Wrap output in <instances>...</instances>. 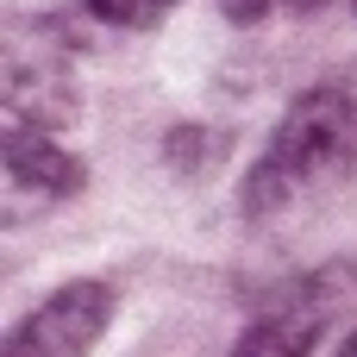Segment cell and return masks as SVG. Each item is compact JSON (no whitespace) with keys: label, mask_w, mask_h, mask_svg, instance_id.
<instances>
[{"label":"cell","mask_w":357,"mask_h":357,"mask_svg":"<svg viewBox=\"0 0 357 357\" xmlns=\"http://www.w3.org/2000/svg\"><path fill=\"white\" fill-rule=\"evenodd\" d=\"M351 163H357V107L339 82H320L301 100H289V113L276 119L251 182H245V207L276 213L295 195H307L314 182L345 176Z\"/></svg>","instance_id":"obj_1"},{"label":"cell","mask_w":357,"mask_h":357,"mask_svg":"<svg viewBox=\"0 0 357 357\" xmlns=\"http://www.w3.org/2000/svg\"><path fill=\"white\" fill-rule=\"evenodd\" d=\"M107 326H113V289L82 276V282H63L6 333V357H88L107 339Z\"/></svg>","instance_id":"obj_4"},{"label":"cell","mask_w":357,"mask_h":357,"mask_svg":"<svg viewBox=\"0 0 357 357\" xmlns=\"http://www.w3.org/2000/svg\"><path fill=\"white\" fill-rule=\"evenodd\" d=\"M351 314H357V264L351 257H333V264L282 282L276 295H264V307L238 333L232 357H307Z\"/></svg>","instance_id":"obj_2"},{"label":"cell","mask_w":357,"mask_h":357,"mask_svg":"<svg viewBox=\"0 0 357 357\" xmlns=\"http://www.w3.org/2000/svg\"><path fill=\"white\" fill-rule=\"evenodd\" d=\"M220 13H226L232 25H257V19L270 13V0H220Z\"/></svg>","instance_id":"obj_6"},{"label":"cell","mask_w":357,"mask_h":357,"mask_svg":"<svg viewBox=\"0 0 357 357\" xmlns=\"http://www.w3.org/2000/svg\"><path fill=\"white\" fill-rule=\"evenodd\" d=\"M169 6H176V0H88V13H94L100 25H119V31H144V25H157Z\"/></svg>","instance_id":"obj_5"},{"label":"cell","mask_w":357,"mask_h":357,"mask_svg":"<svg viewBox=\"0 0 357 357\" xmlns=\"http://www.w3.org/2000/svg\"><path fill=\"white\" fill-rule=\"evenodd\" d=\"M82 182H88V169L75 151L56 144V132H38V126L0 132V220L6 226L63 207L69 195H82Z\"/></svg>","instance_id":"obj_3"},{"label":"cell","mask_w":357,"mask_h":357,"mask_svg":"<svg viewBox=\"0 0 357 357\" xmlns=\"http://www.w3.org/2000/svg\"><path fill=\"white\" fill-rule=\"evenodd\" d=\"M339 357H357V326H351V339H345V345H339Z\"/></svg>","instance_id":"obj_7"}]
</instances>
